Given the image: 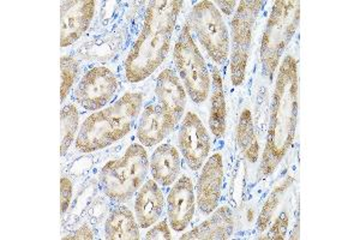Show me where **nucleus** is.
<instances>
[{
  "label": "nucleus",
  "mask_w": 360,
  "mask_h": 240,
  "mask_svg": "<svg viewBox=\"0 0 360 240\" xmlns=\"http://www.w3.org/2000/svg\"><path fill=\"white\" fill-rule=\"evenodd\" d=\"M299 106L298 61L287 56L278 69L266 147L261 161L263 175H273L291 148L297 129Z\"/></svg>",
  "instance_id": "1"
},
{
  "label": "nucleus",
  "mask_w": 360,
  "mask_h": 240,
  "mask_svg": "<svg viewBox=\"0 0 360 240\" xmlns=\"http://www.w3.org/2000/svg\"><path fill=\"white\" fill-rule=\"evenodd\" d=\"M183 1L158 0L147 8L142 32L125 61V75L130 83L149 77L167 57L176 18Z\"/></svg>",
  "instance_id": "2"
},
{
  "label": "nucleus",
  "mask_w": 360,
  "mask_h": 240,
  "mask_svg": "<svg viewBox=\"0 0 360 240\" xmlns=\"http://www.w3.org/2000/svg\"><path fill=\"white\" fill-rule=\"evenodd\" d=\"M142 105V94L125 93L111 106L90 114L78 131L76 149L81 153H93L118 142L131 131Z\"/></svg>",
  "instance_id": "3"
},
{
  "label": "nucleus",
  "mask_w": 360,
  "mask_h": 240,
  "mask_svg": "<svg viewBox=\"0 0 360 240\" xmlns=\"http://www.w3.org/2000/svg\"><path fill=\"white\" fill-rule=\"evenodd\" d=\"M148 168L147 151L139 144H131L122 158L103 167L98 175L100 187L108 198L123 203L142 187Z\"/></svg>",
  "instance_id": "4"
},
{
  "label": "nucleus",
  "mask_w": 360,
  "mask_h": 240,
  "mask_svg": "<svg viewBox=\"0 0 360 240\" xmlns=\"http://www.w3.org/2000/svg\"><path fill=\"white\" fill-rule=\"evenodd\" d=\"M300 20L298 0H278L271 8L261 41L263 75L273 81L287 46L291 42Z\"/></svg>",
  "instance_id": "5"
},
{
  "label": "nucleus",
  "mask_w": 360,
  "mask_h": 240,
  "mask_svg": "<svg viewBox=\"0 0 360 240\" xmlns=\"http://www.w3.org/2000/svg\"><path fill=\"white\" fill-rule=\"evenodd\" d=\"M174 64L183 81L185 89L195 103H202L212 89V77L205 58L190 33L188 25L181 29L174 46Z\"/></svg>",
  "instance_id": "6"
},
{
  "label": "nucleus",
  "mask_w": 360,
  "mask_h": 240,
  "mask_svg": "<svg viewBox=\"0 0 360 240\" xmlns=\"http://www.w3.org/2000/svg\"><path fill=\"white\" fill-rule=\"evenodd\" d=\"M264 1H240L231 25L232 41L231 49V81L234 86H240L245 78L250 51L254 40V30Z\"/></svg>",
  "instance_id": "7"
},
{
  "label": "nucleus",
  "mask_w": 360,
  "mask_h": 240,
  "mask_svg": "<svg viewBox=\"0 0 360 240\" xmlns=\"http://www.w3.org/2000/svg\"><path fill=\"white\" fill-rule=\"evenodd\" d=\"M190 23L198 40L217 64H225L229 59V29L219 8L213 1H200L193 6Z\"/></svg>",
  "instance_id": "8"
},
{
  "label": "nucleus",
  "mask_w": 360,
  "mask_h": 240,
  "mask_svg": "<svg viewBox=\"0 0 360 240\" xmlns=\"http://www.w3.org/2000/svg\"><path fill=\"white\" fill-rule=\"evenodd\" d=\"M118 89V81L105 66L90 69L75 90L76 101L88 110H101L111 101Z\"/></svg>",
  "instance_id": "9"
},
{
  "label": "nucleus",
  "mask_w": 360,
  "mask_h": 240,
  "mask_svg": "<svg viewBox=\"0 0 360 240\" xmlns=\"http://www.w3.org/2000/svg\"><path fill=\"white\" fill-rule=\"evenodd\" d=\"M178 143L188 168L193 171L202 168L208 159L212 142L205 124L193 112H188L183 119L178 132Z\"/></svg>",
  "instance_id": "10"
},
{
  "label": "nucleus",
  "mask_w": 360,
  "mask_h": 240,
  "mask_svg": "<svg viewBox=\"0 0 360 240\" xmlns=\"http://www.w3.org/2000/svg\"><path fill=\"white\" fill-rule=\"evenodd\" d=\"M224 185V163L220 154H214L202 166L196 187L197 204L203 214L209 215L219 207Z\"/></svg>",
  "instance_id": "11"
},
{
  "label": "nucleus",
  "mask_w": 360,
  "mask_h": 240,
  "mask_svg": "<svg viewBox=\"0 0 360 240\" xmlns=\"http://www.w3.org/2000/svg\"><path fill=\"white\" fill-rule=\"evenodd\" d=\"M95 1L93 0H71L62 1V25L60 46L68 47L86 33L93 20Z\"/></svg>",
  "instance_id": "12"
},
{
  "label": "nucleus",
  "mask_w": 360,
  "mask_h": 240,
  "mask_svg": "<svg viewBox=\"0 0 360 240\" xmlns=\"http://www.w3.org/2000/svg\"><path fill=\"white\" fill-rule=\"evenodd\" d=\"M195 214V189L191 179L183 175L173 184L167 196V215L171 227L181 232L188 227Z\"/></svg>",
  "instance_id": "13"
},
{
  "label": "nucleus",
  "mask_w": 360,
  "mask_h": 240,
  "mask_svg": "<svg viewBox=\"0 0 360 240\" xmlns=\"http://www.w3.org/2000/svg\"><path fill=\"white\" fill-rule=\"evenodd\" d=\"M176 122L161 105L150 103L139 118L137 139L146 147H154L162 142L176 127Z\"/></svg>",
  "instance_id": "14"
},
{
  "label": "nucleus",
  "mask_w": 360,
  "mask_h": 240,
  "mask_svg": "<svg viewBox=\"0 0 360 240\" xmlns=\"http://www.w3.org/2000/svg\"><path fill=\"white\" fill-rule=\"evenodd\" d=\"M155 93L160 105L172 115L178 124L183 118L186 106V89L172 69H165L158 76Z\"/></svg>",
  "instance_id": "15"
},
{
  "label": "nucleus",
  "mask_w": 360,
  "mask_h": 240,
  "mask_svg": "<svg viewBox=\"0 0 360 240\" xmlns=\"http://www.w3.org/2000/svg\"><path fill=\"white\" fill-rule=\"evenodd\" d=\"M164 194L154 179H149L136 196L135 216L139 227H152L164 213Z\"/></svg>",
  "instance_id": "16"
},
{
  "label": "nucleus",
  "mask_w": 360,
  "mask_h": 240,
  "mask_svg": "<svg viewBox=\"0 0 360 240\" xmlns=\"http://www.w3.org/2000/svg\"><path fill=\"white\" fill-rule=\"evenodd\" d=\"M234 229V214L229 207L217 208L212 215L193 231L180 236V239H229Z\"/></svg>",
  "instance_id": "17"
},
{
  "label": "nucleus",
  "mask_w": 360,
  "mask_h": 240,
  "mask_svg": "<svg viewBox=\"0 0 360 240\" xmlns=\"http://www.w3.org/2000/svg\"><path fill=\"white\" fill-rule=\"evenodd\" d=\"M149 167L156 183L162 187L172 185L178 179L181 168L179 151L171 144H161L154 151Z\"/></svg>",
  "instance_id": "18"
},
{
  "label": "nucleus",
  "mask_w": 360,
  "mask_h": 240,
  "mask_svg": "<svg viewBox=\"0 0 360 240\" xmlns=\"http://www.w3.org/2000/svg\"><path fill=\"white\" fill-rule=\"evenodd\" d=\"M139 226L136 216L127 207L120 206L112 210L105 224L106 239H139Z\"/></svg>",
  "instance_id": "19"
},
{
  "label": "nucleus",
  "mask_w": 360,
  "mask_h": 240,
  "mask_svg": "<svg viewBox=\"0 0 360 240\" xmlns=\"http://www.w3.org/2000/svg\"><path fill=\"white\" fill-rule=\"evenodd\" d=\"M227 124L225 93L221 74L217 68L212 72V95H210V112H209V127L215 137L225 134Z\"/></svg>",
  "instance_id": "20"
},
{
  "label": "nucleus",
  "mask_w": 360,
  "mask_h": 240,
  "mask_svg": "<svg viewBox=\"0 0 360 240\" xmlns=\"http://www.w3.org/2000/svg\"><path fill=\"white\" fill-rule=\"evenodd\" d=\"M237 142L246 160L251 163H256L259 155V144L250 110H244L240 114L237 127Z\"/></svg>",
  "instance_id": "21"
},
{
  "label": "nucleus",
  "mask_w": 360,
  "mask_h": 240,
  "mask_svg": "<svg viewBox=\"0 0 360 240\" xmlns=\"http://www.w3.org/2000/svg\"><path fill=\"white\" fill-rule=\"evenodd\" d=\"M293 183V177H288L286 179L283 180V183L275 187L273 191L270 192L268 200L263 206L262 210L259 213L257 220V231L259 233L264 232L266 227L269 226L270 221L274 217L275 212L278 209V204L283 200V195L286 194L287 189L291 187Z\"/></svg>",
  "instance_id": "22"
},
{
  "label": "nucleus",
  "mask_w": 360,
  "mask_h": 240,
  "mask_svg": "<svg viewBox=\"0 0 360 240\" xmlns=\"http://www.w3.org/2000/svg\"><path fill=\"white\" fill-rule=\"evenodd\" d=\"M78 114L77 108L72 103H69L63 107L60 112V153L62 156L68 153L71 144L74 143L75 134L78 130Z\"/></svg>",
  "instance_id": "23"
},
{
  "label": "nucleus",
  "mask_w": 360,
  "mask_h": 240,
  "mask_svg": "<svg viewBox=\"0 0 360 240\" xmlns=\"http://www.w3.org/2000/svg\"><path fill=\"white\" fill-rule=\"evenodd\" d=\"M60 77H62V83H60V98L62 102L65 100L70 90L74 86L75 81L77 78L78 71H79V65L78 61L71 56H63L60 59Z\"/></svg>",
  "instance_id": "24"
},
{
  "label": "nucleus",
  "mask_w": 360,
  "mask_h": 240,
  "mask_svg": "<svg viewBox=\"0 0 360 240\" xmlns=\"http://www.w3.org/2000/svg\"><path fill=\"white\" fill-rule=\"evenodd\" d=\"M287 228H288V215L287 213H281L275 220L274 225L270 228L268 233V239L281 240L286 238Z\"/></svg>",
  "instance_id": "25"
},
{
  "label": "nucleus",
  "mask_w": 360,
  "mask_h": 240,
  "mask_svg": "<svg viewBox=\"0 0 360 240\" xmlns=\"http://www.w3.org/2000/svg\"><path fill=\"white\" fill-rule=\"evenodd\" d=\"M146 239H172V233L168 226L167 220L160 221L154 225V227L150 228L146 234Z\"/></svg>",
  "instance_id": "26"
},
{
  "label": "nucleus",
  "mask_w": 360,
  "mask_h": 240,
  "mask_svg": "<svg viewBox=\"0 0 360 240\" xmlns=\"http://www.w3.org/2000/svg\"><path fill=\"white\" fill-rule=\"evenodd\" d=\"M72 200V183L69 178L63 177L60 179V209H62V215L65 214L70 203Z\"/></svg>",
  "instance_id": "27"
},
{
  "label": "nucleus",
  "mask_w": 360,
  "mask_h": 240,
  "mask_svg": "<svg viewBox=\"0 0 360 240\" xmlns=\"http://www.w3.org/2000/svg\"><path fill=\"white\" fill-rule=\"evenodd\" d=\"M63 239H94V233L90 229L88 225H83L78 229H76L74 233L64 236Z\"/></svg>",
  "instance_id": "28"
},
{
  "label": "nucleus",
  "mask_w": 360,
  "mask_h": 240,
  "mask_svg": "<svg viewBox=\"0 0 360 240\" xmlns=\"http://www.w3.org/2000/svg\"><path fill=\"white\" fill-rule=\"evenodd\" d=\"M214 4L219 5V8H221L222 11L225 15L229 16V15H232V11H233V8H236V1H217V3H214Z\"/></svg>",
  "instance_id": "29"
}]
</instances>
